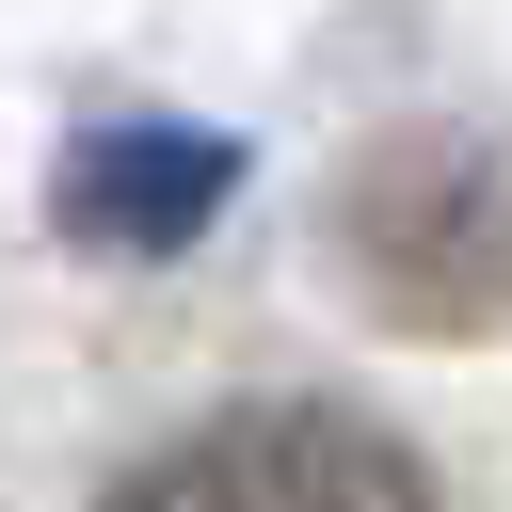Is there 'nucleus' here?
I'll return each instance as SVG.
<instances>
[{
    "label": "nucleus",
    "mask_w": 512,
    "mask_h": 512,
    "mask_svg": "<svg viewBox=\"0 0 512 512\" xmlns=\"http://www.w3.org/2000/svg\"><path fill=\"white\" fill-rule=\"evenodd\" d=\"M336 256H352L368 304L416 320V336L512 320V160L464 144V128H400V144H368L352 192H336Z\"/></svg>",
    "instance_id": "1"
},
{
    "label": "nucleus",
    "mask_w": 512,
    "mask_h": 512,
    "mask_svg": "<svg viewBox=\"0 0 512 512\" xmlns=\"http://www.w3.org/2000/svg\"><path fill=\"white\" fill-rule=\"evenodd\" d=\"M112 512H448L432 464L336 400H224L112 480Z\"/></svg>",
    "instance_id": "2"
},
{
    "label": "nucleus",
    "mask_w": 512,
    "mask_h": 512,
    "mask_svg": "<svg viewBox=\"0 0 512 512\" xmlns=\"http://www.w3.org/2000/svg\"><path fill=\"white\" fill-rule=\"evenodd\" d=\"M128 160L144 176H80V224H112V240H160L224 192V144H128Z\"/></svg>",
    "instance_id": "3"
}]
</instances>
